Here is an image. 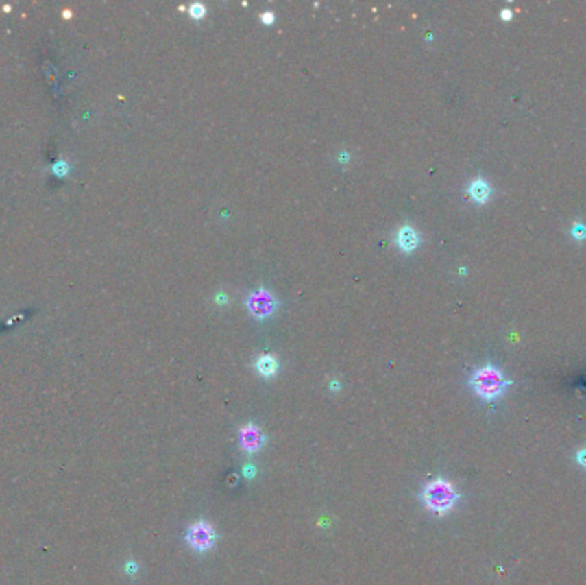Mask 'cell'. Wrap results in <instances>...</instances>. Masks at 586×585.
<instances>
[{"instance_id":"cell-2","label":"cell","mask_w":586,"mask_h":585,"mask_svg":"<svg viewBox=\"0 0 586 585\" xmlns=\"http://www.w3.org/2000/svg\"><path fill=\"white\" fill-rule=\"evenodd\" d=\"M459 494L456 492L454 486L445 479L437 477L432 482H428L422 491V501L427 506L430 512L437 513V515H445L451 512L458 503Z\"/></svg>"},{"instance_id":"cell-5","label":"cell","mask_w":586,"mask_h":585,"mask_svg":"<svg viewBox=\"0 0 586 585\" xmlns=\"http://www.w3.org/2000/svg\"><path fill=\"white\" fill-rule=\"evenodd\" d=\"M240 448L247 453H256L263 448L264 436L263 431L256 426V424H245L240 429Z\"/></svg>"},{"instance_id":"cell-6","label":"cell","mask_w":586,"mask_h":585,"mask_svg":"<svg viewBox=\"0 0 586 585\" xmlns=\"http://www.w3.org/2000/svg\"><path fill=\"white\" fill-rule=\"evenodd\" d=\"M396 244L401 251L411 252L413 249H417L418 244H420V237H418V234L410 227V225H404V227H401L400 230H398Z\"/></svg>"},{"instance_id":"cell-12","label":"cell","mask_w":586,"mask_h":585,"mask_svg":"<svg viewBox=\"0 0 586 585\" xmlns=\"http://www.w3.org/2000/svg\"><path fill=\"white\" fill-rule=\"evenodd\" d=\"M263 21H264V23H267V25H271V23L274 21L273 12H264V14H263Z\"/></svg>"},{"instance_id":"cell-3","label":"cell","mask_w":586,"mask_h":585,"mask_svg":"<svg viewBox=\"0 0 586 585\" xmlns=\"http://www.w3.org/2000/svg\"><path fill=\"white\" fill-rule=\"evenodd\" d=\"M185 540L194 551L206 553V551H209L215 546L216 532L211 523H208L206 520H199L197 523L188 527L187 534H185Z\"/></svg>"},{"instance_id":"cell-10","label":"cell","mask_w":586,"mask_h":585,"mask_svg":"<svg viewBox=\"0 0 586 585\" xmlns=\"http://www.w3.org/2000/svg\"><path fill=\"white\" fill-rule=\"evenodd\" d=\"M191 14L192 18H202V14H204V8H202L201 4H194L191 8Z\"/></svg>"},{"instance_id":"cell-1","label":"cell","mask_w":586,"mask_h":585,"mask_svg":"<svg viewBox=\"0 0 586 585\" xmlns=\"http://www.w3.org/2000/svg\"><path fill=\"white\" fill-rule=\"evenodd\" d=\"M469 385H472L473 392H475L480 398L485 400V402H493V400H497L499 396H502L504 393H506L511 381L506 379V376H504L496 366L487 364L473 372L472 379H469Z\"/></svg>"},{"instance_id":"cell-11","label":"cell","mask_w":586,"mask_h":585,"mask_svg":"<svg viewBox=\"0 0 586 585\" xmlns=\"http://www.w3.org/2000/svg\"><path fill=\"white\" fill-rule=\"evenodd\" d=\"M576 460H578V464H581L583 467H586V448H583V450L578 451V455H576Z\"/></svg>"},{"instance_id":"cell-4","label":"cell","mask_w":586,"mask_h":585,"mask_svg":"<svg viewBox=\"0 0 586 585\" xmlns=\"http://www.w3.org/2000/svg\"><path fill=\"white\" fill-rule=\"evenodd\" d=\"M247 306H249V311L256 318H266L274 311L276 300H274V297L271 296L267 290H257V292H254L252 296L249 297Z\"/></svg>"},{"instance_id":"cell-13","label":"cell","mask_w":586,"mask_h":585,"mask_svg":"<svg viewBox=\"0 0 586 585\" xmlns=\"http://www.w3.org/2000/svg\"><path fill=\"white\" fill-rule=\"evenodd\" d=\"M502 18H504V19H506V18L509 19V18H511V11H504V12H502Z\"/></svg>"},{"instance_id":"cell-8","label":"cell","mask_w":586,"mask_h":585,"mask_svg":"<svg viewBox=\"0 0 586 585\" xmlns=\"http://www.w3.org/2000/svg\"><path fill=\"white\" fill-rule=\"evenodd\" d=\"M256 369L260 376L264 378H271V376L276 374L278 371V361L273 355H260L256 361Z\"/></svg>"},{"instance_id":"cell-9","label":"cell","mask_w":586,"mask_h":585,"mask_svg":"<svg viewBox=\"0 0 586 585\" xmlns=\"http://www.w3.org/2000/svg\"><path fill=\"white\" fill-rule=\"evenodd\" d=\"M572 237L578 239V241H583V239H586V227L581 224H574V227H572Z\"/></svg>"},{"instance_id":"cell-7","label":"cell","mask_w":586,"mask_h":585,"mask_svg":"<svg viewBox=\"0 0 586 585\" xmlns=\"http://www.w3.org/2000/svg\"><path fill=\"white\" fill-rule=\"evenodd\" d=\"M468 194H469V198L475 201V203L483 204V203H487V201H489L490 194H492V189H490V186L485 182V180L475 179V180H472V182H469Z\"/></svg>"}]
</instances>
